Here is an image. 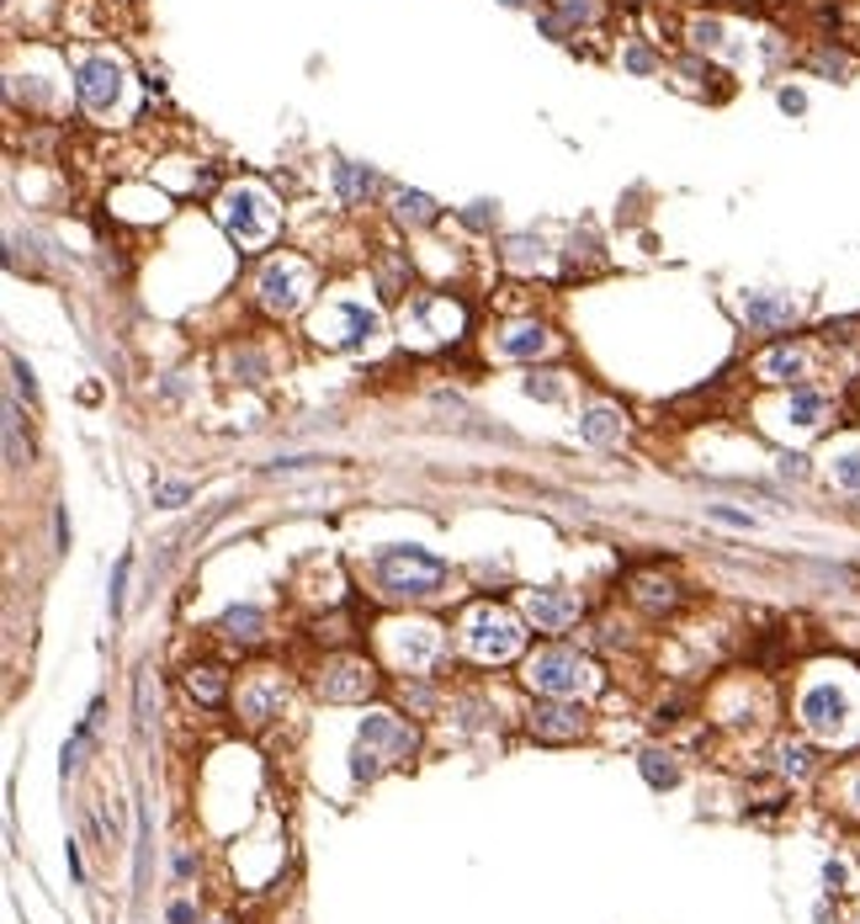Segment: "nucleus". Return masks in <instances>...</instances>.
I'll return each mask as SVG.
<instances>
[{"label": "nucleus", "mask_w": 860, "mask_h": 924, "mask_svg": "<svg viewBox=\"0 0 860 924\" xmlns=\"http://www.w3.org/2000/svg\"><path fill=\"white\" fill-rule=\"evenodd\" d=\"M414 744H420V733H414L404 718H393V712H367L362 733H356V750H351V776H356V782H378L388 765L410 760Z\"/></svg>", "instance_id": "1"}, {"label": "nucleus", "mask_w": 860, "mask_h": 924, "mask_svg": "<svg viewBox=\"0 0 860 924\" xmlns=\"http://www.w3.org/2000/svg\"><path fill=\"white\" fill-rule=\"evenodd\" d=\"M378 580L388 595H410V601H425L447 584V563L436 552L414 548V543H399V548L378 552Z\"/></svg>", "instance_id": "2"}, {"label": "nucleus", "mask_w": 860, "mask_h": 924, "mask_svg": "<svg viewBox=\"0 0 860 924\" xmlns=\"http://www.w3.org/2000/svg\"><path fill=\"white\" fill-rule=\"evenodd\" d=\"M520 616L505 612V606H473L468 621H462V649L473 653L479 664H505V659H516L520 653Z\"/></svg>", "instance_id": "3"}, {"label": "nucleus", "mask_w": 860, "mask_h": 924, "mask_svg": "<svg viewBox=\"0 0 860 924\" xmlns=\"http://www.w3.org/2000/svg\"><path fill=\"white\" fill-rule=\"evenodd\" d=\"M796 718L813 739H850L856 728V696L845 681H813L796 696Z\"/></svg>", "instance_id": "4"}, {"label": "nucleus", "mask_w": 860, "mask_h": 924, "mask_svg": "<svg viewBox=\"0 0 860 924\" xmlns=\"http://www.w3.org/2000/svg\"><path fill=\"white\" fill-rule=\"evenodd\" d=\"M218 224L234 235V240L244 244V250H261V244L272 240V229H276V207H272V197L261 192V186H229L223 197H218Z\"/></svg>", "instance_id": "5"}, {"label": "nucleus", "mask_w": 860, "mask_h": 924, "mask_svg": "<svg viewBox=\"0 0 860 924\" xmlns=\"http://www.w3.org/2000/svg\"><path fill=\"white\" fill-rule=\"evenodd\" d=\"M526 685H531L537 696L574 701L585 685H595V670H589L585 653H574V649H537L526 659Z\"/></svg>", "instance_id": "6"}, {"label": "nucleus", "mask_w": 860, "mask_h": 924, "mask_svg": "<svg viewBox=\"0 0 860 924\" xmlns=\"http://www.w3.org/2000/svg\"><path fill=\"white\" fill-rule=\"evenodd\" d=\"M255 293H261V308H266V313L287 319V313H298L303 298H309V266L293 261V255H276V261H266Z\"/></svg>", "instance_id": "7"}, {"label": "nucleus", "mask_w": 860, "mask_h": 924, "mask_svg": "<svg viewBox=\"0 0 860 924\" xmlns=\"http://www.w3.org/2000/svg\"><path fill=\"white\" fill-rule=\"evenodd\" d=\"M378 335H382L378 308L351 304V298H341L330 313L313 319V341H324V345H367V341H378Z\"/></svg>", "instance_id": "8"}, {"label": "nucleus", "mask_w": 860, "mask_h": 924, "mask_svg": "<svg viewBox=\"0 0 860 924\" xmlns=\"http://www.w3.org/2000/svg\"><path fill=\"white\" fill-rule=\"evenodd\" d=\"M382 643H388L399 670H431L436 653H442V627L436 621H388Z\"/></svg>", "instance_id": "9"}, {"label": "nucleus", "mask_w": 860, "mask_h": 924, "mask_svg": "<svg viewBox=\"0 0 860 924\" xmlns=\"http://www.w3.org/2000/svg\"><path fill=\"white\" fill-rule=\"evenodd\" d=\"M123 65L112 59V54H91L85 65L74 69V91H80V102L85 112H112V106L123 102Z\"/></svg>", "instance_id": "10"}, {"label": "nucleus", "mask_w": 860, "mask_h": 924, "mask_svg": "<svg viewBox=\"0 0 860 924\" xmlns=\"http://www.w3.org/2000/svg\"><path fill=\"white\" fill-rule=\"evenodd\" d=\"M378 691V670L367 659H335L319 670V696L324 701H367Z\"/></svg>", "instance_id": "11"}, {"label": "nucleus", "mask_w": 860, "mask_h": 924, "mask_svg": "<svg viewBox=\"0 0 860 924\" xmlns=\"http://www.w3.org/2000/svg\"><path fill=\"white\" fill-rule=\"evenodd\" d=\"M526 728H531V739H542V744H569V739L585 733V707H580V701H563V696H542L537 712L526 718Z\"/></svg>", "instance_id": "12"}, {"label": "nucleus", "mask_w": 860, "mask_h": 924, "mask_svg": "<svg viewBox=\"0 0 860 924\" xmlns=\"http://www.w3.org/2000/svg\"><path fill=\"white\" fill-rule=\"evenodd\" d=\"M807 367H813V351H807L802 341L765 345V351H759V362H755L759 383H781V388H802V383H807Z\"/></svg>", "instance_id": "13"}, {"label": "nucleus", "mask_w": 860, "mask_h": 924, "mask_svg": "<svg viewBox=\"0 0 860 924\" xmlns=\"http://www.w3.org/2000/svg\"><path fill=\"white\" fill-rule=\"evenodd\" d=\"M585 601L563 584H542V590H526V616L542 627V632H563L569 621H580Z\"/></svg>", "instance_id": "14"}, {"label": "nucleus", "mask_w": 860, "mask_h": 924, "mask_svg": "<svg viewBox=\"0 0 860 924\" xmlns=\"http://www.w3.org/2000/svg\"><path fill=\"white\" fill-rule=\"evenodd\" d=\"M744 319L755 330H787L796 319V298H787V293H749L744 298Z\"/></svg>", "instance_id": "15"}, {"label": "nucleus", "mask_w": 860, "mask_h": 924, "mask_svg": "<svg viewBox=\"0 0 860 924\" xmlns=\"http://www.w3.org/2000/svg\"><path fill=\"white\" fill-rule=\"evenodd\" d=\"M621 431H627V414H621L617 404H589V410L580 414V442H589V446H617Z\"/></svg>", "instance_id": "16"}, {"label": "nucleus", "mask_w": 860, "mask_h": 924, "mask_svg": "<svg viewBox=\"0 0 860 924\" xmlns=\"http://www.w3.org/2000/svg\"><path fill=\"white\" fill-rule=\"evenodd\" d=\"M282 707H287V691H282V681H255V685H244L240 712H244V722H250V728L272 722L276 712H282Z\"/></svg>", "instance_id": "17"}, {"label": "nucleus", "mask_w": 860, "mask_h": 924, "mask_svg": "<svg viewBox=\"0 0 860 924\" xmlns=\"http://www.w3.org/2000/svg\"><path fill=\"white\" fill-rule=\"evenodd\" d=\"M828 410H834V404H828V393H818V388H807V383L787 393V420H792L796 431H818V425L828 420Z\"/></svg>", "instance_id": "18"}, {"label": "nucleus", "mask_w": 860, "mask_h": 924, "mask_svg": "<svg viewBox=\"0 0 860 924\" xmlns=\"http://www.w3.org/2000/svg\"><path fill=\"white\" fill-rule=\"evenodd\" d=\"M218 632L229 643H261L266 638V612L261 606H229V612L218 616Z\"/></svg>", "instance_id": "19"}, {"label": "nucleus", "mask_w": 860, "mask_h": 924, "mask_svg": "<svg viewBox=\"0 0 860 924\" xmlns=\"http://www.w3.org/2000/svg\"><path fill=\"white\" fill-rule=\"evenodd\" d=\"M186 691H192L203 707H223V696H229V675H223L218 664H192V670H186Z\"/></svg>", "instance_id": "20"}, {"label": "nucleus", "mask_w": 860, "mask_h": 924, "mask_svg": "<svg viewBox=\"0 0 860 924\" xmlns=\"http://www.w3.org/2000/svg\"><path fill=\"white\" fill-rule=\"evenodd\" d=\"M548 330H542V324H511V330H505V335H500V351H505V356H516V362H531V356H542V351H548Z\"/></svg>", "instance_id": "21"}, {"label": "nucleus", "mask_w": 860, "mask_h": 924, "mask_svg": "<svg viewBox=\"0 0 860 924\" xmlns=\"http://www.w3.org/2000/svg\"><path fill=\"white\" fill-rule=\"evenodd\" d=\"M632 601H638L643 612H669V606L680 601V590H675V580H658V574H638V584H632Z\"/></svg>", "instance_id": "22"}, {"label": "nucleus", "mask_w": 860, "mask_h": 924, "mask_svg": "<svg viewBox=\"0 0 860 924\" xmlns=\"http://www.w3.org/2000/svg\"><path fill=\"white\" fill-rule=\"evenodd\" d=\"M638 771H643V782L654 791H669L680 782V765H675V754L669 750H643L638 754Z\"/></svg>", "instance_id": "23"}, {"label": "nucleus", "mask_w": 860, "mask_h": 924, "mask_svg": "<svg viewBox=\"0 0 860 924\" xmlns=\"http://www.w3.org/2000/svg\"><path fill=\"white\" fill-rule=\"evenodd\" d=\"M372 186H378V175L367 171V166H335V192H341V203H367L372 197Z\"/></svg>", "instance_id": "24"}, {"label": "nucleus", "mask_w": 860, "mask_h": 924, "mask_svg": "<svg viewBox=\"0 0 860 924\" xmlns=\"http://www.w3.org/2000/svg\"><path fill=\"white\" fill-rule=\"evenodd\" d=\"M828 479L839 483V489H850V494H860V442L834 446V457H828Z\"/></svg>", "instance_id": "25"}, {"label": "nucleus", "mask_w": 860, "mask_h": 924, "mask_svg": "<svg viewBox=\"0 0 860 924\" xmlns=\"http://www.w3.org/2000/svg\"><path fill=\"white\" fill-rule=\"evenodd\" d=\"M5 468H27V452H22V410L16 399H5Z\"/></svg>", "instance_id": "26"}, {"label": "nucleus", "mask_w": 860, "mask_h": 924, "mask_svg": "<svg viewBox=\"0 0 860 924\" xmlns=\"http://www.w3.org/2000/svg\"><path fill=\"white\" fill-rule=\"evenodd\" d=\"M436 197H425V192H399V224H436Z\"/></svg>", "instance_id": "27"}, {"label": "nucleus", "mask_w": 860, "mask_h": 924, "mask_svg": "<svg viewBox=\"0 0 860 924\" xmlns=\"http://www.w3.org/2000/svg\"><path fill=\"white\" fill-rule=\"evenodd\" d=\"M776 760H781V776H792V782L813 776V750H807V744H781Z\"/></svg>", "instance_id": "28"}, {"label": "nucleus", "mask_w": 860, "mask_h": 924, "mask_svg": "<svg viewBox=\"0 0 860 924\" xmlns=\"http://www.w3.org/2000/svg\"><path fill=\"white\" fill-rule=\"evenodd\" d=\"M186 500H192V483H175V479L154 483V505H165V511H175V505H186Z\"/></svg>", "instance_id": "29"}, {"label": "nucleus", "mask_w": 860, "mask_h": 924, "mask_svg": "<svg viewBox=\"0 0 860 924\" xmlns=\"http://www.w3.org/2000/svg\"><path fill=\"white\" fill-rule=\"evenodd\" d=\"M123 590H128V558H117V569H112V590H106V606H112V621L123 616Z\"/></svg>", "instance_id": "30"}, {"label": "nucleus", "mask_w": 860, "mask_h": 924, "mask_svg": "<svg viewBox=\"0 0 860 924\" xmlns=\"http://www.w3.org/2000/svg\"><path fill=\"white\" fill-rule=\"evenodd\" d=\"M690 37H696V48H723V22H690Z\"/></svg>", "instance_id": "31"}, {"label": "nucleus", "mask_w": 860, "mask_h": 924, "mask_svg": "<svg viewBox=\"0 0 860 924\" xmlns=\"http://www.w3.org/2000/svg\"><path fill=\"white\" fill-rule=\"evenodd\" d=\"M712 521H723V526H733V532H755V515L749 511H733V505H712Z\"/></svg>", "instance_id": "32"}, {"label": "nucleus", "mask_w": 860, "mask_h": 924, "mask_svg": "<svg viewBox=\"0 0 860 924\" xmlns=\"http://www.w3.org/2000/svg\"><path fill=\"white\" fill-rule=\"evenodd\" d=\"M11 373H16V388H22V393L33 399V393H37V383H33V367H27L22 356H11Z\"/></svg>", "instance_id": "33"}, {"label": "nucleus", "mask_w": 860, "mask_h": 924, "mask_svg": "<svg viewBox=\"0 0 860 924\" xmlns=\"http://www.w3.org/2000/svg\"><path fill=\"white\" fill-rule=\"evenodd\" d=\"M781 474L787 479H807V457L802 452H781Z\"/></svg>", "instance_id": "34"}, {"label": "nucleus", "mask_w": 860, "mask_h": 924, "mask_svg": "<svg viewBox=\"0 0 860 924\" xmlns=\"http://www.w3.org/2000/svg\"><path fill=\"white\" fill-rule=\"evenodd\" d=\"M526 393L531 399H558V383L552 377H526Z\"/></svg>", "instance_id": "35"}, {"label": "nucleus", "mask_w": 860, "mask_h": 924, "mask_svg": "<svg viewBox=\"0 0 860 924\" xmlns=\"http://www.w3.org/2000/svg\"><path fill=\"white\" fill-rule=\"evenodd\" d=\"M563 16H569V22H589V16H595V0H563Z\"/></svg>", "instance_id": "36"}, {"label": "nucleus", "mask_w": 860, "mask_h": 924, "mask_svg": "<svg viewBox=\"0 0 860 924\" xmlns=\"http://www.w3.org/2000/svg\"><path fill=\"white\" fill-rule=\"evenodd\" d=\"M489 218H494V207L489 203H473L468 213H462V224H473V229H489Z\"/></svg>", "instance_id": "37"}, {"label": "nucleus", "mask_w": 860, "mask_h": 924, "mask_svg": "<svg viewBox=\"0 0 860 924\" xmlns=\"http://www.w3.org/2000/svg\"><path fill=\"white\" fill-rule=\"evenodd\" d=\"M149 728V675H138V733Z\"/></svg>", "instance_id": "38"}, {"label": "nucleus", "mask_w": 860, "mask_h": 924, "mask_svg": "<svg viewBox=\"0 0 860 924\" xmlns=\"http://www.w3.org/2000/svg\"><path fill=\"white\" fill-rule=\"evenodd\" d=\"M537 250H542L537 240H526V235H516V240H511V261H531Z\"/></svg>", "instance_id": "39"}, {"label": "nucleus", "mask_w": 860, "mask_h": 924, "mask_svg": "<svg viewBox=\"0 0 860 924\" xmlns=\"http://www.w3.org/2000/svg\"><path fill=\"white\" fill-rule=\"evenodd\" d=\"M65 860H69V877H74V882H85V860H80V845H74V840L65 845Z\"/></svg>", "instance_id": "40"}, {"label": "nucleus", "mask_w": 860, "mask_h": 924, "mask_svg": "<svg viewBox=\"0 0 860 924\" xmlns=\"http://www.w3.org/2000/svg\"><path fill=\"white\" fill-rule=\"evenodd\" d=\"M627 65L638 69V75H649V69H654V54H649V48H632V54H627Z\"/></svg>", "instance_id": "41"}, {"label": "nucleus", "mask_w": 860, "mask_h": 924, "mask_svg": "<svg viewBox=\"0 0 860 924\" xmlns=\"http://www.w3.org/2000/svg\"><path fill=\"white\" fill-rule=\"evenodd\" d=\"M781 112H807V96H802V91H781Z\"/></svg>", "instance_id": "42"}, {"label": "nucleus", "mask_w": 860, "mask_h": 924, "mask_svg": "<svg viewBox=\"0 0 860 924\" xmlns=\"http://www.w3.org/2000/svg\"><path fill=\"white\" fill-rule=\"evenodd\" d=\"M197 920V909H192V903H175L171 909V924H192Z\"/></svg>", "instance_id": "43"}, {"label": "nucleus", "mask_w": 860, "mask_h": 924, "mask_svg": "<svg viewBox=\"0 0 860 924\" xmlns=\"http://www.w3.org/2000/svg\"><path fill=\"white\" fill-rule=\"evenodd\" d=\"M824 882H828V888H839V882H845V866H839V860H828V866H824Z\"/></svg>", "instance_id": "44"}, {"label": "nucleus", "mask_w": 860, "mask_h": 924, "mask_svg": "<svg viewBox=\"0 0 860 924\" xmlns=\"http://www.w3.org/2000/svg\"><path fill=\"white\" fill-rule=\"evenodd\" d=\"M850 802H856V813H860V776L850 782Z\"/></svg>", "instance_id": "45"}, {"label": "nucleus", "mask_w": 860, "mask_h": 924, "mask_svg": "<svg viewBox=\"0 0 860 924\" xmlns=\"http://www.w3.org/2000/svg\"><path fill=\"white\" fill-rule=\"evenodd\" d=\"M505 5H520V0H505Z\"/></svg>", "instance_id": "46"}]
</instances>
